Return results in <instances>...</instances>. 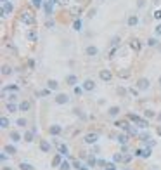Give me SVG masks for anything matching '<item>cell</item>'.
Segmentation results:
<instances>
[{
  "label": "cell",
  "instance_id": "obj_1",
  "mask_svg": "<svg viewBox=\"0 0 161 170\" xmlns=\"http://www.w3.org/2000/svg\"><path fill=\"white\" fill-rule=\"evenodd\" d=\"M21 21H23L25 25H33V23H35V17H33V14H31V12H23Z\"/></svg>",
  "mask_w": 161,
  "mask_h": 170
},
{
  "label": "cell",
  "instance_id": "obj_2",
  "mask_svg": "<svg viewBox=\"0 0 161 170\" xmlns=\"http://www.w3.org/2000/svg\"><path fill=\"white\" fill-rule=\"evenodd\" d=\"M83 89H85L87 92L94 90V89H95V82H94V80H90V78H88V80H85V82H83Z\"/></svg>",
  "mask_w": 161,
  "mask_h": 170
},
{
  "label": "cell",
  "instance_id": "obj_3",
  "mask_svg": "<svg viewBox=\"0 0 161 170\" xmlns=\"http://www.w3.org/2000/svg\"><path fill=\"white\" fill-rule=\"evenodd\" d=\"M85 54H87V56H90V57H94V56H97V54H99V49H97L95 45H88V47L85 49Z\"/></svg>",
  "mask_w": 161,
  "mask_h": 170
},
{
  "label": "cell",
  "instance_id": "obj_4",
  "mask_svg": "<svg viewBox=\"0 0 161 170\" xmlns=\"http://www.w3.org/2000/svg\"><path fill=\"white\" fill-rule=\"evenodd\" d=\"M99 76H101V80H104V82H109V80L113 78V75H111V71H109V70H101Z\"/></svg>",
  "mask_w": 161,
  "mask_h": 170
},
{
  "label": "cell",
  "instance_id": "obj_5",
  "mask_svg": "<svg viewBox=\"0 0 161 170\" xmlns=\"http://www.w3.org/2000/svg\"><path fill=\"white\" fill-rule=\"evenodd\" d=\"M149 87V80H146V78H140L139 82H137V89L139 90H146Z\"/></svg>",
  "mask_w": 161,
  "mask_h": 170
},
{
  "label": "cell",
  "instance_id": "obj_6",
  "mask_svg": "<svg viewBox=\"0 0 161 170\" xmlns=\"http://www.w3.org/2000/svg\"><path fill=\"white\" fill-rule=\"evenodd\" d=\"M68 101H70V97H68L66 94H57V96H56V102H57V104H66Z\"/></svg>",
  "mask_w": 161,
  "mask_h": 170
},
{
  "label": "cell",
  "instance_id": "obj_7",
  "mask_svg": "<svg viewBox=\"0 0 161 170\" xmlns=\"http://www.w3.org/2000/svg\"><path fill=\"white\" fill-rule=\"evenodd\" d=\"M49 132H50L52 135H59V134L62 132V129H61V125H50V129H49Z\"/></svg>",
  "mask_w": 161,
  "mask_h": 170
},
{
  "label": "cell",
  "instance_id": "obj_8",
  "mask_svg": "<svg viewBox=\"0 0 161 170\" xmlns=\"http://www.w3.org/2000/svg\"><path fill=\"white\" fill-rule=\"evenodd\" d=\"M76 82H78V78H76L75 75H70V76L66 78V83H68V85H71V87H76Z\"/></svg>",
  "mask_w": 161,
  "mask_h": 170
},
{
  "label": "cell",
  "instance_id": "obj_9",
  "mask_svg": "<svg viewBox=\"0 0 161 170\" xmlns=\"http://www.w3.org/2000/svg\"><path fill=\"white\" fill-rule=\"evenodd\" d=\"M85 142H87V144H94V142H97V134H88V135L85 137Z\"/></svg>",
  "mask_w": 161,
  "mask_h": 170
},
{
  "label": "cell",
  "instance_id": "obj_10",
  "mask_svg": "<svg viewBox=\"0 0 161 170\" xmlns=\"http://www.w3.org/2000/svg\"><path fill=\"white\" fill-rule=\"evenodd\" d=\"M40 149H42L43 153H49V151H50V144H49L47 141H42V142H40Z\"/></svg>",
  "mask_w": 161,
  "mask_h": 170
},
{
  "label": "cell",
  "instance_id": "obj_11",
  "mask_svg": "<svg viewBox=\"0 0 161 170\" xmlns=\"http://www.w3.org/2000/svg\"><path fill=\"white\" fill-rule=\"evenodd\" d=\"M47 87H49V90H57L59 89V83L56 80H49L47 82Z\"/></svg>",
  "mask_w": 161,
  "mask_h": 170
},
{
  "label": "cell",
  "instance_id": "obj_12",
  "mask_svg": "<svg viewBox=\"0 0 161 170\" xmlns=\"http://www.w3.org/2000/svg\"><path fill=\"white\" fill-rule=\"evenodd\" d=\"M12 9H14V7H12V4H7V2H5V4H4V9H2V14H4V16H7V14H11V12H12Z\"/></svg>",
  "mask_w": 161,
  "mask_h": 170
},
{
  "label": "cell",
  "instance_id": "obj_13",
  "mask_svg": "<svg viewBox=\"0 0 161 170\" xmlns=\"http://www.w3.org/2000/svg\"><path fill=\"white\" fill-rule=\"evenodd\" d=\"M107 113H109V116H118L120 115V108H118V106H111Z\"/></svg>",
  "mask_w": 161,
  "mask_h": 170
},
{
  "label": "cell",
  "instance_id": "obj_14",
  "mask_svg": "<svg viewBox=\"0 0 161 170\" xmlns=\"http://www.w3.org/2000/svg\"><path fill=\"white\" fill-rule=\"evenodd\" d=\"M127 23H128V26H135L137 23H139V17H137V16H130Z\"/></svg>",
  "mask_w": 161,
  "mask_h": 170
},
{
  "label": "cell",
  "instance_id": "obj_15",
  "mask_svg": "<svg viewBox=\"0 0 161 170\" xmlns=\"http://www.w3.org/2000/svg\"><path fill=\"white\" fill-rule=\"evenodd\" d=\"M19 110H21V111H28V110H30V102H28V101H23V102L19 104Z\"/></svg>",
  "mask_w": 161,
  "mask_h": 170
},
{
  "label": "cell",
  "instance_id": "obj_16",
  "mask_svg": "<svg viewBox=\"0 0 161 170\" xmlns=\"http://www.w3.org/2000/svg\"><path fill=\"white\" fill-rule=\"evenodd\" d=\"M12 73V68L11 66H2V75L4 76H7V75H11Z\"/></svg>",
  "mask_w": 161,
  "mask_h": 170
},
{
  "label": "cell",
  "instance_id": "obj_17",
  "mask_svg": "<svg viewBox=\"0 0 161 170\" xmlns=\"http://www.w3.org/2000/svg\"><path fill=\"white\" fill-rule=\"evenodd\" d=\"M16 110H17V106H16L14 102H9V104H7V111H9V113H14Z\"/></svg>",
  "mask_w": 161,
  "mask_h": 170
},
{
  "label": "cell",
  "instance_id": "obj_18",
  "mask_svg": "<svg viewBox=\"0 0 161 170\" xmlns=\"http://www.w3.org/2000/svg\"><path fill=\"white\" fill-rule=\"evenodd\" d=\"M73 30H76V31L81 30V21H80V19H76L75 23H73Z\"/></svg>",
  "mask_w": 161,
  "mask_h": 170
},
{
  "label": "cell",
  "instance_id": "obj_19",
  "mask_svg": "<svg viewBox=\"0 0 161 170\" xmlns=\"http://www.w3.org/2000/svg\"><path fill=\"white\" fill-rule=\"evenodd\" d=\"M0 123H2V125H0L2 129H7V127H9V120H7L5 116H2V120H0Z\"/></svg>",
  "mask_w": 161,
  "mask_h": 170
},
{
  "label": "cell",
  "instance_id": "obj_20",
  "mask_svg": "<svg viewBox=\"0 0 161 170\" xmlns=\"http://www.w3.org/2000/svg\"><path fill=\"white\" fill-rule=\"evenodd\" d=\"M26 37H28V40H33V42L38 38V35H36L35 31H28V35H26Z\"/></svg>",
  "mask_w": 161,
  "mask_h": 170
},
{
  "label": "cell",
  "instance_id": "obj_21",
  "mask_svg": "<svg viewBox=\"0 0 161 170\" xmlns=\"http://www.w3.org/2000/svg\"><path fill=\"white\" fill-rule=\"evenodd\" d=\"M144 116H146V118H152V116H158V115H156V113H154L152 110H146V113H144Z\"/></svg>",
  "mask_w": 161,
  "mask_h": 170
},
{
  "label": "cell",
  "instance_id": "obj_22",
  "mask_svg": "<svg viewBox=\"0 0 161 170\" xmlns=\"http://www.w3.org/2000/svg\"><path fill=\"white\" fill-rule=\"evenodd\" d=\"M11 139H12L14 142H17V141H21V135H19L17 132H11Z\"/></svg>",
  "mask_w": 161,
  "mask_h": 170
},
{
  "label": "cell",
  "instance_id": "obj_23",
  "mask_svg": "<svg viewBox=\"0 0 161 170\" xmlns=\"http://www.w3.org/2000/svg\"><path fill=\"white\" fill-rule=\"evenodd\" d=\"M61 156H62V155L59 153V155L54 158V161H52V165H54V167H57V165H61V163H62V161H61Z\"/></svg>",
  "mask_w": 161,
  "mask_h": 170
},
{
  "label": "cell",
  "instance_id": "obj_24",
  "mask_svg": "<svg viewBox=\"0 0 161 170\" xmlns=\"http://www.w3.org/2000/svg\"><path fill=\"white\" fill-rule=\"evenodd\" d=\"M19 167H21V170H35V168H33L30 163H21Z\"/></svg>",
  "mask_w": 161,
  "mask_h": 170
},
{
  "label": "cell",
  "instance_id": "obj_25",
  "mask_svg": "<svg viewBox=\"0 0 161 170\" xmlns=\"http://www.w3.org/2000/svg\"><path fill=\"white\" fill-rule=\"evenodd\" d=\"M25 141H26V142H31V141H33V132H26V134H25Z\"/></svg>",
  "mask_w": 161,
  "mask_h": 170
},
{
  "label": "cell",
  "instance_id": "obj_26",
  "mask_svg": "<svg viewBox=\"0 0 161 170\" xmlns=\"http://www.w3.org/2000/svg\"><path fill=\"white\" fill-rule=\"evenodd\" d=\"M45 12H47V14H52V2H47V4H45Z\"/></svg>",
  "mask_w": 161,
  "mask_h": 170
},
{
  "label": "cell",
  "instance_id": "obj_27",
  "mask_svg": "<svg viewBox=\"0 0 161 170\" xmlns=\"http://www.w3.org/2000/svg\"><path fill=\"white\" fill-rule=\"evenodd\" d=\"M59 153L64 156V155H68V147L66 146H62V144H59Z\"/></svg>",
  "mask_w": 161,
  "mask_h": 170
},
{
  "label": "cell",
  "instance_id": "obj_28",
  "mask_svg": "<svg viewBox=\"0 0 161 170\" xmlns=\"http://www.w3.org/2000/svg\"><path fill=\"white\" fill-rule=\"evenodd\" d=\"M5 151H7L9 155H14V153H16V147H14V146H5Z\"/></svg>",
  "mask_w": 161,
  "mask_h": 170
},
{
  "label": "cell",
  "instance_id": "obj_29",
  "mask_svg": "<svg viewBox=\"0 0 161 170\" xmlns=\"http://www.w3.org/2000/svg\"><path fill=\"white\" fill-rule=\"evenodd\" d=\"M147 45H151V47L158 45V40H156V38H149V40H147Z\"/></svg>",
  "mask_w": 161,
  "mask_h": 170
},
{
  "label": "cell",
  "instance_id": "obj_30",
  "mask_svg": "<svg viewBox=\"0 0 161 170\" xmlns=\"http://www.w3.org/2000/svg\"><path fill=\"white\" fill-rule=\"evenodd\" d=\"M95 165V158L94 156H88V167H94Z\"/></svg>",
  "mask_w": 161,
  "mask_h": 170
},
{
  "label": "cell",
  "instance_id": "obj_31",
  "mask_svg": "<svg viewBox=\"0 0 161 170\" xmlns=\"http://www.w3.org/2000/svg\"><path fill=\"white\" fill-rule=\"evenodd\" d=\"M118 141H120L121 144H127V141H128V137H127V135H120V137H118Z\"/></svg>",
  "mask_w": 161,
  "mask_h": 170
},
{
  "label": "cell",
  "instance_id": "obj_32",
  "mask_svg": "<svg viewBox=\"0 0 161 170\" xmlns=\"http://www.w3.org/2000/svg\"><path fill=\"white\" fill-rule=\"evenodd\" d=\"M17 125H19V127H26V120H25V118H19V120H17Z\"/></svg>",
  "mask_w": 161,
  "mask_h": 170
},
{
  "label": "cell",
  "instance_id": "obj_33",
  "mask_svg": "<svg viewBox=\"0 0 161 170\" xmlns=\"http://www.w3.org/2000/svg\"><path fill=\"white\" fill-rule=\"evenodd\" d=\"M121 160H125V156L120 153V155H114V161H121Z\"/></svg>",
  "mask_w": 161,
  "mask_h": 170
},
{
  "label": "cell",
  "instance_id": "obj_34",
  "mask_svg": "<svg viewBox=\"0 0 161 170\" xmlns=\"http://www.w3.org/2000/svg\"><path fill=\"white\" fill-rule=\"evenodd\" d=\"M61 170H70V163L62 161V163H61Z\"/></svg>",
  "mask_w": 161,
  "mask_h": 170
},
{
  "label": "cell",
  "instance_id": "obj_35",
  "mask_svg": "<svg viewBox=\"0 0 161 170\" xmlns=\"http://www.w3.org/2000/svg\"><path fill=\"white\" fill-rule=\"evenodd\" d=\"M106 170H116L114 163H106Z\"/></svg>",
  "mask_w": 161,
  "mask_h": 170
},
{
  "label": "cell",
  "instance_id": "obj_36",
  "mask_svg": "<svg viewBox=\"0 0 161 170\" xmlns=\"http://www.w3.org/2000/svg\"><path fill=\"white\" fill-rule=\"evenodd\" d=\"M116 92H118V96H125V94H127V90H125L123 87H118V90H116Z\"/></svg>",
  "mask_w": 161,
  "mask_h": 170
},
{
  "label": "cell",
  "instance_id": "obj_37",
  "mask_svg": "<svg viewBox=\"0 0 161 170\" xmlns=\"http://www.w3.org/2000/svg\"><path fill=\"white\" fill-rule=\"evenodd\" d=\"M31 4H33V5H35L36 9H38V7L42 5V0H31Z\"/></svg>",
  "mask_w": 161,
  "mask_h": 170
},
{
  "label": "cell",
  "instance_id": "obj_38",
  "mask_svg": "<svg viewBox=\"0 0 161 170\" xmlns=\"http://www.w3.org/2000/svg\"><path fill=\"white\" fill-rule=\"evenodd\" d=\"M128 92H130V94H132L133 97H137V96H139V90H137V89H130Z\"/></svg>",
  "mask_w": 161,
  "mask_h": 170
},
{
  "label": "cell",
  "instance_id": "obj_39",
  "mask_svg": "<svg viewBox=\"0 0 161 170\" xmlns=\"http://www.w3.org/2000/svg\"><path fill=\"white\" fill-rule=\"evenodd\" d=\"M85 89H80V87H75V94L76 96H81V92H83Z\"/></svg>",
  "mask_w": 161,
  "mask_h": 170
},
{
  "label": "cell",
  "instance_id": "obj_40",
  "mask_svg": "<svg viewBox=\"0 0 161 170\" xmlns=\"http://www.w3.org/2000/svg\"><path fill=\"white\" fill-rule=\"evenodd\" d=\"M118 42H120V38H118V37H114V38L111 40V45H118Z\"/></svg>",
  "mask_w": 161,
  "mask_h": 170
},
{
  "label": "cell",
  "instance_id": "obj_41",
  "mask_svg": "<svg viewBox=\"0 0 161 170\" xmlns=\"http://www.w3.org/2000/svg\"><path fill=\"white\" fill-rule=\"evenodd\" d=\"M154 19H161V11H156L154 12Z\"/></svg>",
  "mask_w": 161,
  "mask_h": 170
},
{
  "label": "cell",
  "instance_id": "obj_42",
  "mask_svg": "<svg viewBox=\"0 0 161 170\" xmlns=\"http://www.w3.org/2000/svg\"><path fill=\"white\" fill-rule=\"evenodd\" d=\"M154 33H156V35H161V25H158V26H156V30H154Z\"/></svg>",
  "mask_w": 161,
  "mask_h": 170
},
{
  "label": "cell",
  "instance_id": "obj_43",
  "mask_svg": "<svg viewBox=\"0 0 161 170\" xmlns=\"http://www.w3.org/2000/svg\"><path fill=\"white\" fill-rule=\"evenodd\" d=\"M132 49H139V44H137V40L132 42Z\"/></svg>",
  "mask_w": 161,
  "mask_h": 170
},
{
  "label": "cell",
  "instance_id": "obj_44",
  "mask_svg": "<svg viewBox=\"0 0 161 170\" xmlns=\"http://www.w3.org/2000/svg\"><path fill=\"white\" fill-rule=\"evenodd\" d=\"M137 5H139V7H142V5H144V0H139V2H137Z\"/></svg>",
  "mask_w": 161,
  "mask_h": 170
},
{
  "label": "cell",
  "instance_id": "obj_45",
  "mask_svg": "<svg viewBox=\"0 0 161 170\" xmlns=\"http://www.w3.org/2000/svg\"><path fill=\"white\" fill-rule=\"evenodd\" d=\"M158 134H159V135H161V127H159V129H158Z\"/></svg>",
  "mask_w": 161,
  "mask_h": 170
},
{
  "label": "cell",
  "instance_id": "obj_46",
  "mask_svg": "<svg viewBox=\"0 0 161 170\" xmlns=\"http://www.w3.org/2000/svg\"><path fill=\"white\" fill-rule=\"evenodd\" d=\"M158 120H161V113H159V115H158Z\"/></svg>",
  "mask_w": 161,
  "mask_h": 170
},
{
  "label": "cell",
  "instance_id": "obj_47",
  "mask_svg": "<svg viewBox=\"0 0 161 170\" xmlns=\"http://www.w3.org/2000/svg\"><path fill=\"white\" fill-rule=\"evenodd\" d=\"M5 2H7V0H2V4H5Z\"/></svg>",
  "mask_w": 161,
  "mask_h": 170
},
{
  "label": "cell",
  "instance_id": "obj_48",
  "mask_svg": "<svg viewBox=\"0 0 161 170\" xmlns=\"http://www.w3.org/2000/svg\"><path fill=\"white\" fill-rule=\"evenodd\" d=\"M159 85H161V76H159Z\"/></svg>",
  "mask_w": 161,
  "mask_h": 170
},
{
  "label": "cell",
  "instance_id": "obj_49",
  "mask_svg": "<svg viewBox=\"0 0 161 170\" xmlns=\"http://www.w3.org/2000/svg\"><path fill=\"white\" fill-rule=\"evenodd\" d=\"M4 170H7V168H4ZM9 170H11V168H9Z\"/></svg>",
  "mask_w": 161,
  "mask_h": 170
}]
</instances>
